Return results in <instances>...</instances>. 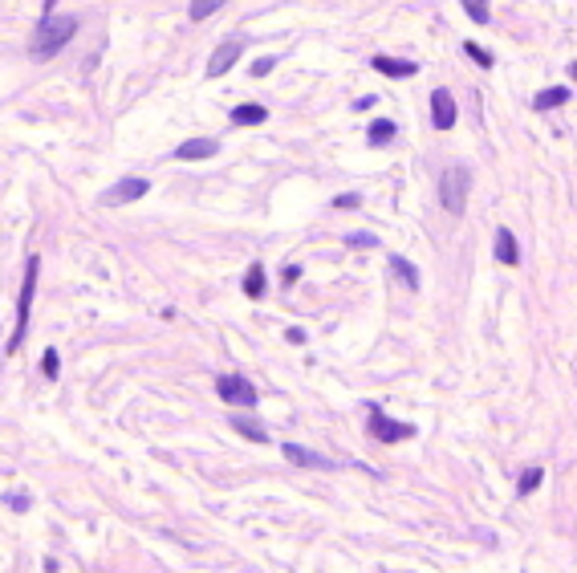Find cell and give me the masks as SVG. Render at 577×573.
<instances>
[{"instance_id": "6da1fadb", "label": "cell", "mask_w": 577, "mask_h": 573, "mask_svg": "<svg viewBox=\"0 0 577 573\" xmlns=\"http://www.w3.org/2000/svg\"><path fill=\"white\" fill-rule=\"evenodd\" d=\"M41 8H45V13H41V24L33 29V41H29V57H37V61L57 57V53L73 41V33H77V17L53 13V4H41Z\"/></svg>"}, {"instance_id": "7a4b0ae2", "label": "cell", "mask_w": 577, "mask_h": 573, "mask_svg": "<svg viewBox=\"0 0 577 573\" xmlns=\"http://www.w3.org/2000/svg\"><path fill=\"white\" fill-rule=\"evenodd\" d=\"M37 277H41V257L24 261V281H21V297H17V330L8 337V354L21 350L24 334H29V317H33V297H37Z\"/></svg>"}, {"instance_id": "3957f363", "label": "cell", "mask_w": 577, "mask_h": 573, "mask_svg": "<svg viewBox=\"0 0 577 573\" xmlns=\"http://www.w3.org/2000/svg\"><path fill=\"white\" fill-rule=\"evenodd\" d=\"M468 191H472V171L463 167V163L443 171V179H439V204H443L452 215L468 212Z\"/></svg>"}, {"instance_id": "277c9868", "label": "cell", "mask_w": 577, "mask_h": 573, "mask_svg": "<svg viewBox=\"0 0 577 573\" xmlns=\"http://www.w3.org/2000/svg\"><path fill=\"white\" fill-rule=\"evenodd\" d=\"M366 415H370V435L374 439H383V443H403L415 435V423H399V419H390L383 406H366Z\"/></svg>"}, {"instance_id": "5b68a950", "label": "cell", "mask_w": 577, "mask_h": 573, "mask_svg": "<svg viewBox=\"0 0 577 573\" xmlns=\"http://www.w3.org/2000/svg\"><path fill=\"white\" fill-rule=\"evenodd\" d=\"M216 395L232 406H256V386L244 374H220L216 379Z\"/></svg>"}, {"instance_id": "8992f818", "label": "cell", "mask_w": 577, "mask_h": 573, "mask_svg": "<svg viewBox=\"0 0 577 573\" xmlns=\"http://www.w3.org/2000/svg\"><path fill=\"white\" fill-rule=\"evenodd\" d=\"M146 191H151V183H146L143 175H126V179H118L114 188L102 191V204H106V208H122V204H134V199H143Z\"/></svg>"}, {"instance_id": "52a82bcc", "label": "cell", "mask_w": 577, "mask_h": 573, "mask_svg": "<svg viewBox=\"0 0 577 573\" xmlns=\"http://www.w3.org/2000/svg\"><path fill=\"white\" fill-rule=\"evenodd\" d=\"M244 53V41L240 37H232V41H224V45H216V53L208 57V77H224V73L232 70L236 61H240Z\"/></svg>"}, {"instance_id": "ba28073f", "label": "cell", "mask_w": 577, "mask_h": 573, "mask_svg": "<svg viewBox=\"0 0 577 573\" xmlns=\"http://www.w3.org/2000/svg\"><path fill=\"white\" fill-rule=\"evenodd\" d=\"M431 126L435 130H452L456 126V98L447 94L443 86L431 90Z\"/></svg>"}, {"instance_id": "9c48e42d", "label": "cell", "mask_w": 577, "mask_h": 573, "mask_svg": "<svg viewBox=\"0 0 577 573\" xmlns=\"http://www.w3.org/2000/svg\"><path fill=\"white\" fill-rule=\"evenodd\" d=\"M281 452H285V459H288V464H297V468H337L330 455L313 452V448H301V443H285Z\"/></svg>"}, {"instance_id": "30bf717a", "label": "cell", "mask_w": 577, "mask_h": 573, "mask_svg": "<svg viewBox=\"0 0 577 573\" xmlns=\"http://www.w3.org/2000/svg\"><path fill=\"white\" fill-rule=\"evenodd\" d=\"M212 155H220V139H187V143L175 146V159H183V163L212 159Z\"/></svg>"}, {"instance_id": "8fae6325", "label": "cell", "mask_w": 577, "mask_h": 573, "mask_svg": "<svg viewBox=\"0 0 577 573\" xmlns=\"http://www.w3.org/2000/svg\"><path fill=\"white\" fill-rule=\"evenodd\" d=\"M374 70L386 73V77H410V73H419V70H415V61L390 57V53H378V57H374Z\"/></svg>"}, {"instance_id": "7c38bea8", "label": "cell", "mask_w": 577, "mask_h": 573, "mask_svg": "<svg viewBox=\"0 0 577 573\" xmlns=\"http://www.w3.org/2000/svg\"><path fill=\"white\" fill-rule=\"evenodd\" d=\"M492 248H496V261H500V264H516V261H521V244H516V236H512L508 228L496 232V244H492Z\"/></svg>"}, {"instance_id": "4fadbf2b", "label": "cell", "mask_w": 577, "mask_h": 573, "mask_svg": "<svg viewBox=\"0 0 577 573\" xmlns=\"http://www.w3.org/2000/svg\"><path fill=\"white\" fill-rule=\"evenodd\" d=\"M265 119H268V110L261 102H244V106L232 110V126H256V122H265Z\"/></svg>"}, {"instance_id": "5bb4252c", "label": "cell", "mask_w": 577, "mask_h": 573, "mask_svg": "<svg viewBox=\"0 0 577 573\" xmlns=\"http://www.w3.org/2000/svg\"><path fill=\"white\" fill-rule=\"evenodd\" d=\"M232 427L240 431L244 439H256V443H268V431L261 419H248V415H232Z\"/></svg>"}, {"instance_id": "9a60e30c", "label": "cell", "mask_w": 577, "mask_h": 573, "mask_svg": "<svg viewBox=\"0 0 577 573\" xmlns=\"http://www.w3.org/2000/svg\"><path fill=\"white\" fill-rule=\"evenodd\" d=\"M565 102H569V86H553V90H541L532 98L537 110H553V106H565Z\"/></svg>"}, {"instance_id": "2e32d148", "label": "cell", "mask_w": 577, "mask_h": 573, "mask_svg": "<svg viewBox=\"0 0 577 573\" xmlns=\"http://www.w3.org/2000/svg\"><path fill=\"white\" fill-rule=\"evenodd\" d=\"M244 293H248L252 301H261V297H265V268H261V264H252V268L244 273Z\"/></svg>"}, {"instance_id": "e0dca14e", "label": "cell", "mask_w": 577, "mask_h": 573, "mask_svg": "<svg viewBox=\"0 0 577 573\" xmlns=\"http://www.w3.org/2000/svg\"><path fill=\"white\" fill-rule=\"evenodd\" d=\"M541 480H545V468H525L521 480H516V496H532L541 488Z\"/></svg>"}, {"instance_id": "ac0fdd59", "label": "cell", "mask_w": 577, "mask_h": 573, "mask_svg": "<svg viewBox=\"0 0 577 573\" xmlns=\"http://www.w3.org/2000/svg\"><path fill=\"white\" fill-rule=\"evenodd\" d=\"M390 268H394V277H399L407 289H419V273H415V264H410L407 257H390Z\"/></svg>"}, {"instance_id": "d6986e66", "label": "cell", "mask_w": 577, "mask_h": 573, "mask_svg": "<svg viewBox=\"0 0 577 573\" xmlns=\"http://www.w3.org/2000/svg\"><path fill=\"white\" fill-rule=\"evenodd\" d=\"M394 135H399V126H394V122H390V119H378V122H370V143H374V146H378V143H390Z\"/></svg>"}, {"instance_id": "ffe728a7", "label": "cell", "mask_w": 577, "mask_h": 573, "mask_svg": "<svg viewBox=\"0 0 577 573\" xmlns=\"http://www.w3.org/2000/svg\"><path fill=\"white\" fill-rule=\"evenodd\" d=\"M216 8H220V0H192V4H187L192 21H208V17H212Z\"/></svg>"}, {"instance_id": "44dd1931", "label": "cell", "mask_w": 577, "mask_h": 573, "mask_svg": "<svg viewBox=\"0 0 577 573\" xmlns=\"http://www.w3.org/2000/svg\"><path fill=\"white\" fill-rule=\"evenodd\" d=\"M41 370H45V379H57V374H61V358H57V350H53V346H49L45 358H41Z\"/></svg>"}, {"instance_id": "7402d4cb", "label": "cell", "mask_w": 577, "mask_h": 573, "mask_svg": "<svg viewBox=\"0 0 577 573\" xmlns=\"http://www.w3.org/2000/svg\"><path fill=\"white\" fill-rule=\"evenodd\" d=\"M463 53H468L472 61H480L484 70H492V53H488V49H480L476 41H468V45H463Z\"/></svg>"}, {"instance_id": "603a6c76", "label": "cell", "mask_w": 577, "mask_h": 573, "mask_svg": "<svg viewBox=\"0 0 577 573\" xmlns=\"http://www.w3.org/2000/svg\"><path fill=\"white\" fill-rule=\"evenodd\" d=\"M277 61H281V57H277V53H265V57H256V61H252V77H265V73L272 70V66H277Z\"/></svg>"}, {"instance_id": "cb8c5ba5", "label": "cell", "mask_w": 577, "mask_h": 573, "mask_svg": "<svg viewBox=\"0 0 577 573\" xmlns=\"http://www.w3.org/2000/svg\"><path fill=\"white\" fill-rule=\"evenodd\" d=\"M350 248H378V236H370V232H354V236H346Z\"/></svg>"}, {"instance_id": "d4e9b609", "label": "cell", "mask_w": 577, "mask_h": 573, "mask_svg": "<svg viewBox=\"0 0 577 573\" xmlns=\"http://www.w3.org/2000/svg\"><path fill=\"white\" fill-rule=\"evenodd\" d=\"M463 8H468V17H472V21H480V24H488V21H492V13H488V4H476V0H468Z\"/></svg>"}, {"instance_id": "484cf974", "label": "cell", "mask_w": 577, "mask_h": 573, "mask_svg": "<svg viewBox=\"0 0 577 573\" xmlns=\"http://www.w3.org/2000/svg\"><path fill=\"white\" fill-rule=\"evenodd\" d=\"M8 504H13V512H29V492H13Z\"/></svg>"}, {"instance_id": "4316f807", "label": "cell", "mask_w": 577, "mask_h": 573, "mask_svg": "<svg viewBox=\"0 0 577 573\" xmlns=\"http://www.w3.org/2000/svg\"><path fill=\"white\" fill-rule=\"evenodd\" d=\"M358 204H362V199L354 195V191H350V195H337V199H334V208H358Z\"/></svg>"}, {"instance_id": "83f0119b", "label": "cell", "mask_w": 577, "mask_h": 573, "mask_svg": "<svg viewBox=\"0 0 577 573\" xmlns=\"http://www.w3.org/2000/svg\"><path fill=\"white\" fill-rule=\"evenodd\" d=\"M297 277H301V268H297V264H285V268H281V281H285V285H293Z\"/></svg>"}]
</instances>
